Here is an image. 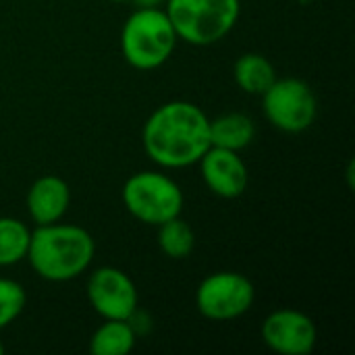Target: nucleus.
Masks as SVG:
<instances>
[{
  "label": "nucleus",
  "mask_w": 355,
  "mask_h": 355,
  "mask_svg": "<svg viewBox=\"0 0 355 355\" xmlns=\"http://www.w3.org/2000/svg\"><path fill=\"white\" fill-rule=\"evenodd\" d=\"M141 141L154 164L185 168L198 164L210 148V119L198 104L173 100L148 116Z\"/></svg>",
  "instance_id": "nucleus-1"
},
{
  "label": "nucleus",
  "mask_w": 355,
  "mask_h": 355,
  "mask_svg": "<svg viewBox=\"0 0 355 355\" xmlns=\"http://www.w3.org/2000/svg\"><path fill=\"white\" fill-rule=\"evenodd\" d=\"M96 254V241L79 225H37L29 237L27 258L33 272L44 281L64 283L81 277Z\"/></svg>",
  "instance_id": "nucleus-2"
},
{
  "label": "nucleus",
  "mask_w": 355,
  "mask_h": 355,
  "mask_svg": "<svg viewBox=\"0 0 355 355\" xmlns=\"http://www.w3.org/2000/svg\"><path fill=\"white\" fill-rule=\"evenodd\" d=\"M177 33L166 12L156 8H135L123 25L121 50L125 60L139 71L162 67L177 48Z\"/></svg>",
  "instance_id": "nucleus-3"
},
{
  "label": "nucleus",
  "mask_w": 355,
  "mask_h": 355,
  "mask_svg": "<svg viewBox=\"0 0 355 355\" xmlns=\"http://www.w3.org/2000/svg\"><path fill=\"white\" fill-rule=\"evenodd\" d=\"M164 4L177 37L191 46L220 42L235 27L241 12L239 0H166Z\"/></svg>",
  "instance_id": "nucleus-4"
},
{
  "label": "nucleus",
  "mask_w": 355,
  "mask_h": 355,
  "mask_svg": "<svg viewBox=\"0 0 355 355\" xmlns=\"http://www.w3.org/2000/svg\"><path fill=\"white\" fill-rule=\"evenodd\" d=\"M123 204L139 223L158 227L181 216L183 191L173 177L156 171H141L125 181Z\"/></svg>",
  "instance_id": "nucleus-5"
},
{
  "label": "nucleus",
  "mask_w": 355,
  "mask_h": 355,
  "mask_svg": "<svg viewBox=\"0 0 355 355\" xmlns=\"http://www.w3.org/2000/svg\"><path fill=\"white\" fill-rule=\"evenodd\" d=\"M262 110L272 127L285 133H302L310 129L318 114L314 89L297 77L275 79L262 94Z\"/></svg>",
  "instance_id": "nucleus-6"
},
{
  "label": "nucleus",
  "mask_w": 355,
  "mask_h": 355,
  "mask_svg": "<svg viewBox=\"0 0 355 355\" xmlns=\"http://www.w3.org/2000/svg\"><path fill=\"white\" fill-rule=\"evenodd\" d=\"M254 283L245 275L233 270L208 275L196 291L198 312L214 322H229L243 316L254 306Z\"/></svg>",
  "instance_id": "nucleus-7"
},
{
  "label": "nucleus",
  "mask_w": 355,
  "mask_h": 355,
  "mask_svg": "<svg viewBox=\"0 0 355 355\" xmlns=\"http://www.w3.org/2000/svg\"><path fill=\"white\" fill-rule=\"evenodd\" d=\"M87 300L104 320H131L139 304L135 283L114 266H102L89 275Z\"/></svg>",
  "instance_id": "nucleus-8"
},
{
  "label": "nucleus",
  "mask_w": 355,
  "mask_h": 355,
  "mask_svg": "<svg viewBox=\"0 0 355 355\" xmlns=\"http://www.w3.org/2000/svg\"><path fill=\"white\" fill-rule=\"evenodd\" d=\"M262 341L275 354L310 355L318 341V329L306 312L281 308L264 318Z\"/></svg>",
  "instance_id": "nucleus-9"
},
{
  "label": "nucleus",
  "mask_w": 355,
  "mask_h": 355,
  "mask_svg": "<svg viewBox=\"0 0 355 355\" xmlns=\"http://www.w3.org/2000/svg\"><path fill=\"white\" fill-rule=\"evenodd\" d=\"M198 164H200L206 187L214 196L233 200V198H239L248 189L250 175L239 152L210 146L204 152V156L198 160Z\"/></svg>",
  "instance_id": "nucleus-10"
},
{
  "label": "nucleus",
  "mask_w": 355,
  "mask_h": 355,
  "mask_svg": "<svg viewBox=\"0 0 355 355\" xmlns=\"http://www.w3.org/2000/svg\"><path fill=\"white\" fill-rule=\"evenodd\" d=\"M71 206V189L56 175L35 179L27 191V212L35 225L58 223Z\"/></svg>",
  "instance_id": "nucleus-11"
},
{
  "label": "nucleus",
  "mask_w": 355,
  "mask_h": 355,
  "mask_svg": "<svg viewBox=\"0 0 355 355\" xmlns=\"http://www.w3.org/2000/svg\"><path fill=\"white\" fill-rule=\"evenodd\" d=\"M256 137L254 121L243 112H227L210 119V146L241 152Z\"/></svg>",
  "instance_id": "nucleus-12"
},
{
  "label": "nucleus",
  "mask_w": 355,
  "mask_h": 355,
  "mask_svg": "<svg viewBox=\"0 0 355 355\" xmlns=\"http://www.w3.org/2000/svg\"><path fill=\"white\" fill-rule=\"evenodd\" d=\"M233 77H235V83L245 94L262 96L277 79V71H275V64L266 56L258 52H245L243 56L235 60Z\"/></svg>",
  "instance_id": "nucleus-13"
},
{
  "label": "nucleus",
  "mask_w": 355,
  "mask_h": 355,
  "mask_svg": "<svg viewBox=\"0 0 355 355\" xmlns=\"http://www.w3.org/2000/svg\"><path fill=\"white\" fill-rule=\"evenodd\" d=\"M137 341L131 320H104L89 339V352L94 355H127Z\"/></svg>",
  "instance_id": "nucleus-14"
},
{
  "label": "nucleus",
  "mask_w": 355,
  "mask_h": 355,
  "mask_svg": "<svg viewBox=\"0 0 355 355\" xmlns=\"http://www.w3.org/2000/svg\"><path fill=\"white\" fill-rule=\"evenodd\" d=\"M196 245V235L189 223L181 216H175L162 225H158V248L171 260H185L191 256Z\"/></svg>",
  "instance_id": "nucleus-15"
},
{
  "label": "nucleus",
  "mask_w": 355,
  "mask_h": 355,
  "mask_svg": "<svg viewBox=\"0 0 355 355\" xmlns=\"http://www.w3.org/2000/svg\"><path fill=\"white\" fill-rule=\"evenodd\" d=\"M31 231L19 218H0V266H12L27 258Z\"/></svg>",
  "instance_id": "nucleus-16"
},
{
  "label": "nucleus",
  "mask_w": 355,
  "mask_h": 355,
  "mask_svg": "<svg viewBox=\"0 0 355 355\" xmlns=\"http://www.w3.org/2000/svg\"><path fill=\"white\" fill-rule=\"evenodd\" d=\"M25 304H27L25 289L17 281L0 277V329L15 322L21 316Z\"/></svg>",
  "instance_id": "nucleus-17"
},
{
  "label": "nucleus",
  "mask_w": 355,
  "mask_h": 355,
  "mask_svg": "<svg viewBox=\"0 0 355 355\" xmlns=\"http://www.w3.org/2000/svg\"><path fill=\"white\" fill-rule=\"evenodd\" d=\"M137 8H156V6H162L166 0H133Z\"/></svg>",
  "instance_id": "nucleus-18"
},
{
  "label": "nucleus",
  "mask_w": 355,
  "mask_h": 355,
  "mask_svg": "<svg viewBox=\"0 0 355 355\" xmlns=\"http://www.w3.org/2000/svg\"><path fill=\"white\" fill-rule=\"evenodd\" d=\"M4 354V343H2V341H0V355Z\"/></svg>",
  "instance_id": "nucleus-19"
},
{
  "label": "nucleus",
  "mask_w": 355,
  "mask_h": 355,
  "mask_svg": "<svg viewBox=\"0 0 355 355\" xmlns=\"http://www.w3.org/2000/svg\"><path fill=\"white\" fill-rule=\"evenodd\" d=\"M110 2H125V0H110Z\"/></svg>",
  "instance_id": "nucleus-20"
}]
</instances>
